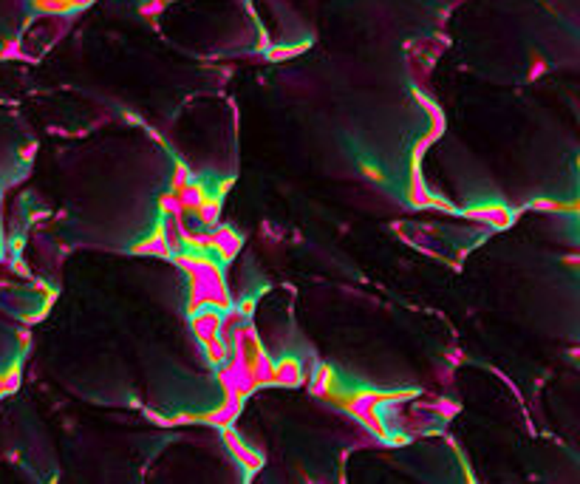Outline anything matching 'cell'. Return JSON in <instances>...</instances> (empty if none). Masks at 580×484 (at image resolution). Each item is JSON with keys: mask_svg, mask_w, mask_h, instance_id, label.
Masks as SVG:
<instances>
[{"mask_svg": "<svg viewBox=\"0 0 580 484\" xmlns=\"http://www.w3.org/2000/svg\"><path fill=\"white\" fill-rule=\"evenodd\" d=\"M300 379H303V371H300V363H297V360L286 357V360H281V363H275V368H272V382H278V385H297Z\"/></svg>", "mask_w": 580, "mask_h": 484, "instance_id": "6da1fadb", "label": "cell"}]
</instances>
